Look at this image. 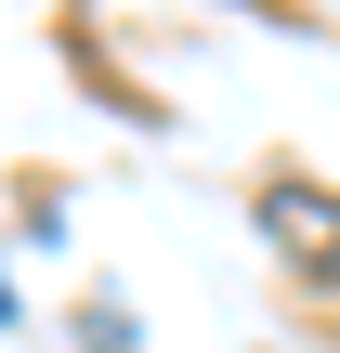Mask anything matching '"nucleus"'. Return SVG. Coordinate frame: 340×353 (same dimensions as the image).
<instances>
[{
    "mask_svg": "<svg viewBox=\"0 0 340 353\" xmlns=\"http://www.w3.org/2000/svg\"><path fill=\"white\" fill-rule=\"evenodd\" d=\"M262 223H275L288 249H314V262L340 275V196H301V183H275V196H262Z\"/></svg>",
    "mask_w": 340,
    "mask_h": 353,
    "instance_id": "nucleus-1",
    "label": "nucleus"
}]
</instances>
